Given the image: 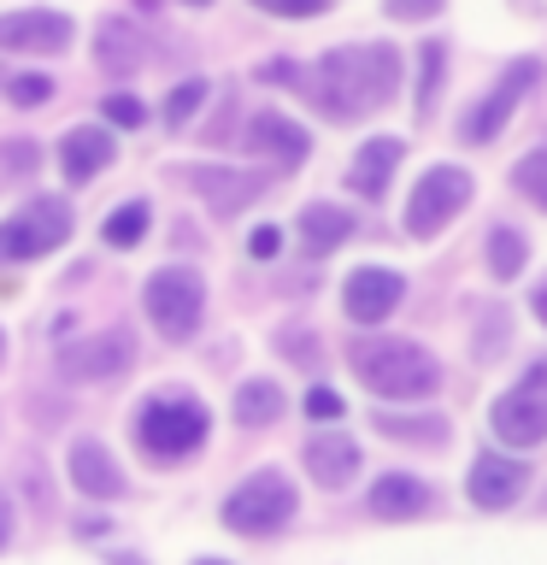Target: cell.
Listing matches in <instances>:
<instances>
[{
	"label": "cell",
	"mask_w": 547,
	"mask_h": 565,
	"mask_svg": "<svg viewBox=\"0 0 547 565\" xmlns=\"http://www.w3.org/2000/svg\"><path fill=\"white\" fill-rule=\"evenodd\" d=\"M307 413H312V418H342V395H335V388H312V395H307Z\"/></svg>",
	"instance_id": "obj_34"
},
{
	"label": "cell",
	"mask_w": 547,
	"mask_h": 565,
	"mask_svg": "<svg viewBox=\"0 0 547 565\" xmlns=\"http://www.w3.org/2000/svg\"><path fill=\"white\" fill-rule=\"evenodd\" d=\"M494 436L506 448H541L547 441V365H529L524 383H512L501 401H494Z\"/></svg>",
	"instance_id": "obj_6"
},
{
	"label": "cell",
	"mask_w": 547,
	"mask_h": 565,
	"mask_svg": "<svg viewBox=\"0 0 547 565\" xmlns=\"http://www.w3.org/2000/svg\"><path fill=\"white\" fill-rule=\"evenodd\" d=\"M307 471L318 489H347L353 471H360V441H353L347 430H324L307 441Z\"/></svg>",
	"instance_id": "obj_13"
},
{
	"label": "cell",
	"mask_w": 547,
	"mask_h": 565,
	"mask_svg": "<svg viewBox=\"0 0 547 565\" xmlns=\"http://www.w3.org/2000/svg\"><path fill=\"white\" fill-rule=\"evenodd\" d=\"M194 565H224V559H194Z\"/></svg>",
	"instance_id": "obj_38"
},
{
	"label": "cell",
	"mask_w": 547,
	"mask_h": 565,
	"mask_svg": "<svg viewBox=\"0 0 547 565\" xmlns=\"http://www.w3.org/2000/svg\"><path fill=\"white\" fill-rule=\"evenodd\" d=\"M95 60H100V71H112V77H130V71L148 65V42H141V30L124 24V18H100L95 24Z\"/></svg>",
	"instance_id": "obj_15"
},
{
	"label": "cell",
	"mask_w": 547,
	"mask_h": 565,
	"mask_svg": "<svg viewBox=\"0 0 547 565\" xmlns=\"http://www.w3.org/2000/svg\"><path fill=\"white\" fill-rule=\"evenodd\" d=\"M512 189H524L529 201H536V206L547 212V148H536V153H524L518 166H512Z\"/></svg>",
	"instance_id": "obj_26"
},
{
	"label": "cell",
	"mask_w": 547,
	"mask_h": 565,
	"mask_svg": "<svg viewBox=\"0 0 547 565\" xmlns=\"http://www.w3.org/2000/svg\"><path fill=\"white\" fill-rule=\"evenodd\" d=\"M0 353H7V335H0Z\"/></svg>",
	"instance_id": "obj_40"
},
{
	"label": "cell",
	"mask_w": 547,
	"mask_h": 565,
	"mask_svg": "<svg viewBox=\"0 0 547 565\" xmlns=\"http://www.w3.org/2000/svg\"><path fill=\"white\" fill-rule=\"evenodd\" d=\"M294 77L307 83V100L318 113L347 124V118H365V113H377V106H388V95L400 88V53L383 47V42L330 47L312 71H294Z\"/></svg>",
	"instance_id": "obj_1"
},
{
	"label": "cell",
	"mask_w": 547,
	"mask_h": 565,
	"mask_svg": "<svg viewBox=\"0 0 547 565\" xmlns=\"http://www.w3.org/2000/svg\"><path fill=\"white\" fill-rule=\"evenodd\" d=\"M524 259H529V247H524V236L512 224H494L489 230V265H494V277L501 282H512L524 271Z\"/></svg>",
	"instance_id": "obj_24"
},
{
	"label": "cell",
	"mask_w": 547,
	"mask_h": 565,
	"mask_svg": "<svg viewBox=\"0 0 547 565\" xmlns=\"http://www.w3.org/2000/svg\"><path fill=\"white\" fill-rule=\"evenodd\" d=\"M60 166H65L71 183H88L95 171L112 166V136H106V130H88V124H83V130H71V136L60 141Z\"/></svg>",
	"instance_id": "obj_20"
},
{
	"label": "cell",
	"mask_w": 547,
	"mask_h": 565,
	"mask_svg": "<svg viewBox=\"0 0 547 565\" xmlns=\"http://www.w3.org/2000/svg\"><path fill=\"white\" fill-rule=\"evenodd\" d=\"M7 536H12V507H7V494H0V547H7Z\"/></svg>",
	"instance_id": "obj_36"
},
{
	"label": "cell",
	"mask_w": 547,
	"mask_h": 565,
	"mask_svg": "<svg viewBox=\"0 0 547 565\" xmlns=\"http://www.w3.org/2000/svg\"><path fill=\"white\" fill-rule=\"evenodd\" d=\"M388 12L406 18V24H423V18H436V12H441V0H388Z\"/></svg>",
	"instance_id": "obj_33"
},
{
	"label": "cell",
	"mask_w": 547,
	"mask_h": 565,
	"mask_svg": "<svg viewBox=\"0 0 547 565\" xmlns=\"http://www.w3.org/2000/svg\"><path fill=\"white\" fill-rule=\"evenodd\" d=\"M524 483H529V477H524L518 459L483 454V459L471 466V501H476V507H489V512H494V507H512V501L524 494Z\"/></svg>",
	"instance_id": "obj_16"
},
{
	"label": "cell",
	"mask_w": 547,
	"mask_h": 565,
	"mask_svg": "<svg viewBox=\"0 0 547 565\" xmlns=\"http://www.w3.org/2000/svg\"><path fill=\"white\" fill-rule=\"evenodd\" d=\"M106 118H112L118 130H130V124H141L148 113H141V100H130V95H106Z\"/></svg>",
	"instance_id": "obj_30"
},
{
	"label": "cell",
	"mask_w": 547,
	"mask_h": 565,
	"mask_svg": "<svg viewBox=\"0 0 547 565\" xmlns=\"http://www.w3.org/2000/svg\"><path fill=\"white\" fill-rule=\"evenodd\" d=\"M277 418H282V388H277V383L254 377V383L236 388V424L259 430V424H277Z\"/></svg>",
	"instance_id": "obj_23"
},
{
	"label": "cell",
	"mask_w": 547,
	"mask_h": 565,
	"mask_svg": "<svg viewBox=\"0 0 547 565\" xmlns=\"http://www.w3.org/2000/svg\"><path fill=\"white\" fill-rule=\"evenodd\" d=\"M0 166H12V171H30V166H35V153H30V148H12V153L0 148Z\"/></svg>",
	"instance_id": "obj_35"
},
{
	"label": "cell",
	"mask_w": 547,
	"mask_h": 565,
	"mask_svg": "<svg viewBox=\"0 0 547 565\" xmlns=\"http://www.w3.org/2000/svg\"><path fill=\"white\" fill-rule=\"evenodd\" d=\"M254 7L277 12V18H318V12H324V0H254Z\"/></svg>",
	"instance_id": "obj_31"
},
{
	"label": "cell",
	"mask_w": 547,
	"mask_h": 565,
	"mask_svg": "<svg viewBox=\"0 0 547 565\" xmlns=\"http://www.w3.org/2000/svg\"><path fill=\"white\" fill-rule=\"evenodd\" d=\"M436 83H441V42L423 47V77H418V113L430 118V106H436Z\"/></svg>",
	"instance_id": "obj_28"
},
{
	"label": "cell",
	"mask_w": 547,
	"mask_h": 565,
	"mask_svg": "<svg viewBox=\"0 0 547 565\" xmlns=\"http://www.w3.org/2000/svg\"><path fill=\"white\" fill-rule=\"evenodd\" d=\"M201 100H206V83H201V77H194V83H176L171 100H165V124H171V130H183V124L201 113Z\"/></svg>",
	"instance_id": "obj_27"
},
{
	"label": "cell",
	"mask_w": 547,
	"mask_h": 565,
	"mask_svg": "<svg viewBox=\"0 0 547 565\" xmlns=\"http://www.w3.org/2000/svg\"><path fill=\"white\" fill-rule=\"evenodd\" d=\"M294 519V489L282 471H259L224 501V524L236 536H277L282 524Z\"/></svg>",
	"instance_id": "obj_4"
},
{
	"label": "cell",
	"mask_w": 547,
	"mask_h": 565,
	"mask_svg": "<svg viewBox=\"0 0 547 565\" xmlns=\"http://www.w3.org/2000/svg\"><path fill=\"white\" fill-rule=\"evenodd\" d=\"M141 300H148V318L159 324V335H165V342H183V335H194V324H201L206 289L194 271H183V265H165V271L148 277Z\"/></svg>",
	"instance_id": "obj_5"
},
{
	"label": "cell",
	"mask_w": 547,
	"mask_h": 565,
	"mask_svg": "<svg viewBox=\"0 0 547 565\" xmlns=\"http://www.w3.org/2000/svg\"><path fill=\"white\" fill-rule=\"evenodd\" d=\"M189 7H206V0H189Z\"/></svg>",
	"instance_id": "obj_39"
},
{
	"label": "cell",
	"mask_w": 547,
	"mask_h": 565,
	"mask_svg": "<svg viewBox=\"0 0 547 565\" xmlns=\"http://www.w3.org/2000/svg\"><path fill=\"white\" fill-rule=\"evenodd\" d=\"M247 148L265 153V159H277V166H300L307 159V130H300L294 118H282V113H254L247 118Z\"/></svg>",
	"instance_id": "obj_14"
},
{
	"label": "cell",
	"mask_w": 547,
	"mask_h": 565,
	"mask_svg": "<svg viewBox=\"0 0 547 565\" xmlns=\"http://www.w3.org/2000/svg\"><path fill=\"white\" fill-rule=\"evenodd\" d=\"M423 507H430V489L406 471H388V477H377V489H371V512H377V519H418Z\"/></svg>",
	"instance_id": "obj_22"
},
{
	"label": "cell",
	"mask_w": 547,
	"mask_h": 565,
	"mask_svg": "<svg viewBox=\"0 0 547 565\" xmlns=\"http://www.w3.org/2000/svg\"><path fill=\"white\" fill-rule=\"evenodd\" d=\"M536 83H541V60H512L506 77L494 83V95L465 118V136L471 141H494V136L506 130V118L518 113V95H524V88H536Z\"/></svg>",
	"instance_id": "obj_10"
},
{
	"label": "cell",
	"mask_w": 547,
	"mask_h": 565,
	"mask_svg": "<svg viewBox=\"0 0 547 565\" xmlns=\"http://www.w3.org/2000/svg\"><path fill=\"white\" fill-rule=\"evenodd\" d=\"M529 307H536V318H541V324H547V282H541L536 295H529Z\"/></svg>",
	"instance_id": "obj_37"
},
{
	"label": "cell",
	"mask_w": 547,
	"mask_h": 565,
	"mask_svg": "<svg viewBox=\"0 0 547 565\" xmlns=\"http://www.w3.org/2000/svg\"><path fill=\"white\" fill-rule=\"evenodd\" d=\"M353 236V212L347 206H330V201H312L300 212V242H307V254H335Z\"/></svg>",
	"instance_id": "obj_21"
},
{
	"label": "cell",
	"mask_w": 547,
	"mask_h": 565,
	"mask_svg": "<svg viewBox=\"0 0 547 565\" xmlns=\"http://www.w3.org/2000/svg\"><path fill=\"white\" fill-rule=\"evenodd\" d=\"M71 483H77L83 494H95V501H118L124 471H118V459L106 454L100 441H77V448H71Z\"/></svg>",
	"instance_id": "obj_17"
},
{
	"label": "cell",
	"mask_w": 547,
	"mask_h": 565,
	"mask_svg": "<svg viewBox=\"0 0 547 565\" xmlns=\"http://www.w3.org/2000/svg\"><path fill=\"white\" fill-rule=\"evenodd\" d=\"M194 189L206 194L212 212H242L247 201L265 194V177H242V171H212V166H194Z\"/></svg>",
	"instance_id": "obj_18"
},
{
	"label": "cell",
	"mask_w": 547,
	"mask_h": 565,
	"mask_svg": "<svg viewBox=\"0 0 547 565\" xmlns=\"http://www.w3.org/2000/svg\"><path fill=\"white\" fill-rule=\"evenodd\" d=\"M112 247H136L141 236H148V201H130V206H118L112 218H106V230H100Z\"/></svg>",
	"instance_id": "obj_25"
},
{
	"label": "cell",
	"mask_w": 547,
	"mask_h": 565,
	"mask_svg": "<svg viewBox=\"0 0 547 565\" xmlns=\"http://www.w3.org/2000/svg\"><path fill=\"white\" fill-rule=\"evenodd\" d=\"M400 295H406V277L383 271V265H365V271H353L347 289H342L353 324H383V318L400 307Z\"/></svg>",
	"instance_id": "obj_11"
},
{
	"label": "cell",
	"mask_w": 547,
	"mask_h": 565,
	"mask_svg": "<svg viewBox=\"0 0 547 565\" xmlns=\"http://www.w3.org/2000/svg\"><path fill=\"white\" fill-rule=\"evenodd\" d=\"M347 365L383 401H423L441 388V365L418 342H400V335H353Z\"/></svg>",
	"instance_id": "obj_2"
},
{
	"label": "cell",
	"mask_w": 547,
	"mask_h": 565,
	"mask_svg": "<svg viewBox=\"0 0 547 565\" xmlns=\"http://www.w3.org/2000/svg\"><path fill=\"white\" fill-rule=\"evenodd\" d=\"M71 42L65 12H7L0 18V47L7 53H60Z\"/></svg>",
	"instance_id": "obj_12"
},
{
	"label": "cell",
	"mask_w": 547,
	"mask_h": 565,
	"mask_svg": "<svg viewBox=\"0 0 547 565\" xmlns=\"http://www.w3.org/2000/svg\"><path fill=\"white\" fill-rule=\"evenodd\" d=\"M277 247H282V230L277 224H259L254 236H247V254H254V259H277Z\"/></svg>",
	"instance_id": "obj_32"
},
{
	"label": "cell",
	"mask_w": 547,
	"mask_h": 565,
	"mask_svg": "<svg viewBox=\"0 0 547 565\" xmlns=\"http://www.w3.org/2000/svg\"><path fill=\"white\" fill-rule=\"evenodd\" d=\"M136 441L153 459H183L206 441V406L183 395H159L136 413Z\"/></svg>",
	"instance_id": "obj_3"
},
{
	"label": "cell",
	"mask_w": 547,
	"mask_h": 565,
	"mask_svg": "<svg viewBox=\"0 0 547 565\" xmlns=\"http://www.w3.org/2000/svg\"><path fill=\"white\" fill-rule=\"evenodd\" d=\"M7 95H12L18 106H42V100L53 95V83H47V77H12Z\"/></svg>",
	"instance_id": "obj_29"
},
{
	"label": "cell",
	"mask_w": 547,
	"mask_h": 565,
	"mask_svg": "<svg viewBox=\"0 0 547 565\" xmlns=\"http://www.w3.org/2000/svg\"><path fill=\"white\" fill-rule=\"evenodd\" d=\"M130 360H136L130 330H100V335H88V342H71L60 353V371L71 383H112L130 371Z\"/></svg>",
	"instance_id": "obj_9"
},
{
	"label": "cell",
	"mask_w": 547,
	"mask_h": 565,
	"mask_svg": "<svg viewBox=\"0 0 547 565\" xmlns=\"http://www.w3.org/2000/svg\"><path fill=\"white\" fill-rule=\"evenodd\" d=\"M471 201V177L459 166H436L418 177V189L406 194V236H436L441 224H453Z\"/></svg>",
	"instance_id": "obj_7"
},
{
	"label": "cell",
	"mask_w": 547,
	"mask_h": 565,
	"mask_svg": "<svg viewBox=\"0 0 547 565\" xmlns=\"http://www.w3.org/2000/svg\"><path fill=\"white\" fill-rule=\"evenodd\" d=\"M71 236V212L60 206V201H30L18 218H7L0 224V259H42V254H53Z\"/></svg>",
	"instance_id": "obj_8"
},
{
	"label": "cell",
	"mask_w": 547,
	"mask_h": 565,
	"mask_svg": "<svg viewBox=\"0 0 547 565\" xmlns=\"http://www.w3.org/2000/svg\"><path fill=\"white\" fill-rule=\"evenodd\" d=\"M400 153H406V141L395 136H371L360 153H353V189L365 194V201H377V194L388 189V171L400 166Z\"/></svg>",
	"instance_id": "obj_19"
}]
</instances>
